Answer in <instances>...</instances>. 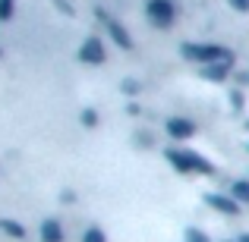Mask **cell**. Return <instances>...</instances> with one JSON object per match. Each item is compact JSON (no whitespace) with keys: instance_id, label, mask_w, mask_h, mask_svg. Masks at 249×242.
Masks as SVG:
<instances>
[{"instance_id":"1","label":"cell","mask_w":249,"mask_h":242,"mask_svg":"<svg viewBox=\"0 0 249 242\" xmlns=\"http://www.w3.org/2000/svg\"><path fill=\"white\" fill-rule=\"evenodd\" d=\"M180 54L186 57V60H193V63H202V66H208V63H233V54L227 48H221V44H196V41H186L180 48Z\"/></svg>"},{"instance_id":"2","label":"cell","mask_w":249,"mask_h":242,"mask_svg":"<svg viewBox=\"0 0 249 242\" xmlns=\"http://www.w3.org/2000/svg\"><path fill=\"white\" fill-rule=\"evenodd\" d=\"M167 161H170V167H174L177 173H205V176L214 173L212 161H205L196 151H186V148H167Z\"/></svg>"},{"instance_id":"3","label":"cell","mask_w":249,"mask_h":242,"mask_svg":"<svg viewBox=\"0 0 249 242\" xmlns=\"http://www.w3.org/2000/svg\"><path fill=\"white\" fill-rule=\"evenodd\" d=\"M145 13H148V22L152 25L170 29V25H174V16H177V6H174V0H148Z\"/></svg>"},{"instance_id":"4","label":"cell","mask_w":249,"mask_h":242,"mask_svg":"<svg viewBox=\"0 0 249 242\" xmlns=\"http://www.w3.org/2000/svg\"><path fill=\"white\" fill-rule=\"evenodd\" d=\"M98 19L104 22V29H107V35H110V38H114V44H117V48H123V50H129V48H133V35L126 32V25H123V22L110 19L104 10H98Z\"/></svg>"},{"instance_id":"5","label":"cell","mask_w":249,"mask_h":242,"mask_svg":"<svg viewBox=\"0 0 249 242\" xmlns=\"http://www.w3.org/2000/svg\"><path fill=\"white\" fill-rule=\"evenodd\" d=\"M107 60V50H104L101 38H89V41L79 48V63H89V66H101Z\"/></svg>"},{"instance_id":"6","label":"cell","mask_w":249,"mask_h":242,"mask_svg":"<svg viewBox=\"0 0 249 242\" xmlns=\"http://www.w3.org/2000/svg\"><path fill=\"white\" fill-rule=\"evenodd\" d=\"M205 205L214 208L218 214H224V217H237V214H240V201L231 198V195H221V192H208L205 195Z\"/></svg>"},{"instance_id":"7","label":"cell","mask_w":249,"mask_h":242,"mask_svg":"<svg viewBox=\"0 0 249 242\" xmlns=\"http://www.w3.org/2000/svg\"><path fill=\"white\" fill-rule=\"evenodd\" d=\"M167 135L177 139V142L193 139V135H196V123L186 120V116H174V120H167Z\"/></svg>"},{"instance_id":"8","label":"cell","mask_w":249,"mask_h":242,"mask_svg":"<svg viewBox=\"0 0 249 242\" xmlns=\"http://www.w3.org/2000/svg\"><path fill=\"white\" fill-rule=\"evenodd\" d=\"M231 66L233 63H208L199 73H202V79H208V82H224L227 76H231Z\"/></svg>"},{"instance_id":"9","label":"cell","mask_w":249,"mask_h":242,"mask_svg":"<svg viewBox=\"0 0 249 242\" xmlns=\"http://www.w3.org/2000/svg\"><path fill=\"white\" fill-rule=\"evenodd\" d=\"M41 242H63V226H60V220H54V217L41 220Z\"/></svg>"},{"instance_id":"10","label":"cell","mask_w":249,"mask_h":242,"mask_svg":"<svg viewBox=\"0 0 249 242\" xmlns=\"http://www.w3.org/2000/svg\"><path fill=\"white\" fill-rule=\"evenodd\" d=\"M0 230H3L6 236H13V239H25V226L19 224V220H10V217H3V220H0Z\"/></svg>"},{"instance_id":"11","label":"cell","mask_w":249,"mask_h":242,"mask_svg":"<svg viewBox=\"0 0 249 242\" xmlns=\"http://www.w3.org/2000/svg\"><path fill=\"white\" fill-rule=\"evenodd\" d=\"M231 198H237L240 205H249V179H237L231 186Z\"/></svg>"},{"instance_id":"12","label":"cell","mask_w":249,"mask_h":242,"mask_svg":"<svg viewBox=\"0 0 249 242\" xmlns=\"http://www.w3.org/2000/svg\"><path fill=\"white\" fill-rule=\"evenodd\" d=\"M16 13V0H0V22H10Z\"/></svg>"},{"instance_id":"13","label":"cell","mask_w":249,"mask_h":242,"mask_svg":"<svg viewBox=\"0 0 249 242\" xmlns=\"http://www.w3.org/2000/svg\"><path fill=\"white\" fill-rule=\"evenodd\" d=\"M82 242H107V236H104L101 226H89V230H85V236H82Z\"/></svg>"},{"instance_id":"14","label":"cell","mask_w":249,"mask_h":242,"mask_svg":"<svg viewBox=\"0 0 249 242\" xmlns=\"http://www.w3.org/2000/svg\"><path fill=\"white\" fill-rule=\"evenodd\" d=\"M183 242H212V239H208V233H202V230H196V226H189V230L183 233Z\"/></svg>"},{"instance_id":"15","label":"cell","mask_w":249,"mask_h":242,"mask_svg":"<svg viewBox=\"0 0 249 242\" xmlns=\"http://www.w3.org/2000/svg\"><path fill=\"white\" fill-rule=\"evenodd\" d=\"M79 120H82V126H98V113H95V110H91V107H85L82 110V113H79Z\"/></svg>"},{"instance_id":"16","label":"cell","mask_w":249,"mask_h":242,"mask_svg":"<svg viewBox=\"0 0 249 242\" xmlns=\"http://www.w3.org/2000/svg\"><path fill=\"white\" fill-rule=\"evenodd\" d=\"M123 91H126V95H136V91H139V82H133V79H123V85H120Z\"/></svg>"},{"instance_id":"17","label":"cell","mask_w":249,"mask_h":242,"mask_svg":"<svg viewBox=\"0 0 249 242\" xmlns=\"http://www.w3.org/2000/svg\"><path fill=\"white\" fill-rule=\"evenodd\" d=\"M227 3H231L237 13H249V0H227Z\"/></svg>"},{"instance_id":"18","label":"cell","mask_w":249,"mask_h":242,"mask_svg":"<svg viewBox=\"0 0 249 242\" xmlns=\"http://www.w3.org/2000/svg\"><path fill=\"white\" fill-rule=\"evenodd\" d=\"M237 242H249V233H243V236H240V239H237Z\"/></svg>"},{"instance_id":"19","label":"cell","mask_w":249,"mask_h":242,"mask_svg":"<svg viewBox=\"0 0 249 242\" xmlns=\"http://www.w3.org/2000/svg\"><path fill=\"white\" fill-rule=\"evenodd\" d=\"M0 54H3V50H0Z\"/></svg>"},{"instance_id":"20","label":"cell","mask_w":249,"mask_h":242,"mask_svg":"<svg viewBox=\"0 0 249 242\" xmlns=\"http://www.w3.org/2000/svg\"><path fill=\"white\" fill-rule=\"evenodd\" d=\"M227 242H231V239H227Z\"/></svg>"}]
</instances>
